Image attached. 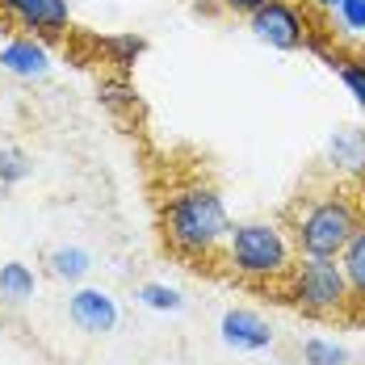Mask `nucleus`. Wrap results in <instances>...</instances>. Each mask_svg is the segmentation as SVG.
I'll list each match as a JSON object with an SVG mask.
<instances>
[{
    "label": "nucleus",
    "instance_id": "5",
    "mask_svg": "<svg viewBox=\"0 0 365 365\" xmlns=\"http://www.w3.org/2000/svg\"><path fill=\"white\" fill-rule=\"evenodd\" d=\"M256 42L273 46V51H298L311 34V17L302 13L298 0H269L264 9H256L248 17Z\"/></svg>",
    "mask_w": 365,
    "mask_h": 365
},
{
    "label": "nucleus",
    "instance_id": "17",
    "mask_svg": "<svg viewBox=\"0 0 365 365\" xmlns=\"http://www.w3.org/2000/svg\"><path fill=\"white\" fill-rule=\"evenodd\" d=\"M30 173H34V160L21 147H0V189L30 181Z\"/></svg>",
    "mask_w": 365,
    "mask_h": 365
},
{
    "label": "nucleus",
    "instance_id": "19",
    "mask_svg": "<svg viewBox=\"0 0 365 365\" xmlns=\"http://www.w3.org/2000/svg\"><path fill=\"white\" fill-rule=\"evenodd\" d=\"M336 76H340V84L349 88V97L365 110V59H340V63H336Z\"/></svg>",
    "mask_w": 365,
    "mask_h": 365
},
{
    "label": "nucleus",
    "instance_id": "2",
    "mask_svg": "<svg viewBox=\"0 0 365 365\" xmlns=\"http://www.w3.org/2000/svg\"><path fill=\"white\" fill-rule=\"evenodd\" d=\"M222 256H227V264L240 277H252V282H277V277H290V269H294L290 235L269 219L231 222Z\"/></svg>",
    "mask_w": 365,
    "mask_h": 365
},
{
    "label": "nucleus",
    "instance_id": "1",
    "mask_svg": "<svg viewBox=\"0 0 365 365\" xmlns=\"http://www.w3.org/2000/svg\"><path fill=\"white\" fill-rule=\"evenodd\" d=\"M160 227L168 248L181 256H215L227 244L231 231V215L227 202L219 197V189L210 185H181L164 197L160 210Z\"/></svg>",
    "mask_w": 365,
    "mask_h": 365
},
{
    "label": "nucleus",
    "instance_id": "12",
    "mask_svg": "<svg viewBox=\"0 0 365 365\" xmlns=\"http://www.w3.org/2000/svg\"><path fill=\"white\" fill-rule=\"evenodd\" d=\"M38 294V277L26 260H4L0 264V302L4 307H21Z\"/></svg>",
    "mask_w": 365,
    "mask_h": 365
},
{
    "label": "nucleus",
    "instance_id": "7",
    "mask_svg": "<svg viewBox=\"0 0 365 365\" xmlns=\"http://www.w3.org/2000/svg\"><path fill=\"white\" fill-rule=\"evenodd\" d=\"M219 340L235 353H264L273 344V324L252 307H231L219 319Z\"/></svg>",
    "mask_w": 365,
    "mask_h": 365
},
{
    "label": "nucleus",
    "instance_id": "13",
    "mask_svg": "<svg viewBox=\"0 0 365 365\" xmlns=\"http://www.w3.org/2000/svg\"><path fill=\"white\" fill-rule=\"evenodd\" d=\"M97 46L106 51V59L118 68V76H126L147 55V38L143 34H106V38H97Z\"/></svg>",
    "mask_w": 365,
    "mask_h": 365
},
{
    "label": "nucleus",
    "instance_id": "9",
    "mask_svg": "<svg viewBox=\"0 0 365 365\" xmlns=\"http://www.w3.org/2000/svg\"><path fill=\"white\" fill-rule=\"evenodd\" d=\"M0 68L17 80H46L51 76V55L34 34H17L0 46Z\"/></svg>",
    "mask_w": 365,
    "mask_h": 365
},
{
    "label": "nucleus",
    "instance_id": "6",
    "mask_svg": "<svg viewBox=\"0 0 365 365\" xmlns=\"http://www.w3.org/2000/svg\"><path fill=\"white\" fill-rule=\"evenodd\" d=\"M68 319L84 336H110L118 328V319H122V311H118V298L110 290H101V286H76L68 294Z\"/></svg>",
    "mask_w": 365,
    "mask_h": 365
},
{
    "label": "nucleus",
    "instance_id": "4",
    "mask_svg": "<svg viewBox=\"0 0 365 365\" xmlns=\"http://www.w3.org/2000/svg\"><path fill=\"white\" fill-rule=\"evenodd\" d=\"M290 298L294 307H302L307 315H336L349 307V282L340 260H311L298 256L290 269Z\"/></svg>",
    "mask_w": 365,
    "mask_h": 365
},
{
    "label": "nucleus",
    "instance_id": "15",
    "mask_svg": "<svg viewBox=\"0 0 365 365\" xmlns=\"http://www.w3.org/2000/svg\"><path fill=\"white\" fill-rule=\"evenodd\" d=\"M97 97H101V106L113 113H130L139 106V93H135V84L126 80V76H106L101 84H97Z\"/></svg>",
    "mask_w": 365,
    "mask_h": 365
},
{
    "label": "nucleus",
    "instance_id": "14",
    "mask_svg": "<svg viewBox=\"0 0 365 365\" xmlns=\"http://www.w3.org/2000/svg\"><path fill=\"white\" fill-rule=\"evenodd\" d=\"M340 269H344V282H349V294L353 298H365V222L349 235V244L340 248Z\"/></svg>",
    "mask_w": 365,
    "mask_h": 365
},
{
    "label": "nucleus",
    "instance_id": "18",
    "mask_svg": "<svg viewBox=\"0 0 365 365\" xmlns=\"http://www.w3.org/2000/svg\"><path fill=\"white\" fill-rule=\"evenodd\" d=\"M302 361L307 365H349V349H340L336 340H324V336H307L302 340Z\"/></svg>",
    "mask_w": 365,
    "mask_h": 365
},
{
    "label": "nucleus",
    "instance_id": "16",
    "mask_svg": "<svg viewBox=\"0 0 365 365\" xmlns=\"http://www.w3.org/2000/svg\"><path fill=\"white\" fill-rule=\"evenodd\" d=\"M135 298L143 302L147 311H160V315H177L185 307V294L177 286H164V282H143Z\"/></svg>",
    "mask_w": 365,
    "mask_h": 365
},
{
    "label": "nucleus",
    "instance_id": "21",
    "mask_svg": "<svg viewBox=\"0 0 365 365\" xmlns=\"http://www.w3.org/2000/svg\"><path fill=\"white\" fill-rule=\"evenodd\" d=\"M269 0H222V9H231V13H244V17H252L256 9H264Z\"/></svg>",
    "mask_w": 365,
    "mask_h": 365
},
{
    "label": "nucleus",
    "instance_id": "20",
    "mask_svg": "<svg viewBox=\"0 0 365 365\" xmlns=\"http://www.w3.org/2000/svg\"><path fill=\"white\" fill-rule=\"evenodd\" d=\"M336 17L344 21V30L361 34L365 30V0H340V4H336Z\"/></svg>",
    "mask_w": 365,
    "mask_h": 365
},
{
    "label": "nucleus",
    "instance_id": "10",
    "mask_svg": "<svg viewBox=\"0 0 365 365\" xmlns=\"http://www.w3.org/2000/svg\"><path fill=\"white\" fill-rule=\"evenodd\" d=\"M328 164L340 173L365 177V130L361 126H340L328 139Z\"/></svg>",
    "mask_w": 365,
    "mask_h": 365
},
{
    "label": "nucleus",
    "instance_id": "22",
    "mask_svg": "<svg viewBox=\"0 0 365 365\" xmlns=\"http://www.w3.org/2000/svg\"><path fill=\"white\" fill-rule=\"evenodd\" d=\"M315 4H319V9H336V4H340V0H315Z\"/></svg>",
    "mask_w": 365,
    "mask_h": 365
},
{
    "label": "nucleus",
    "instance_id": "8",
    "mask_svg": "<svg viewBox=\"0 0 365 365\" xmlns=\"http://www.w3.org/2000/svg\"><path fill=\"white\" fill-rule=\"evenodd\" d=\"M0 13L9 21H17L21 30H34V34H63L72 21L68 0H0Z\"/></svg>",
    "mask_w": 365,
    "mask_h": 365
},
{
    "label": "nucleus",
    "instance_id": "11",
    "mask_svg": "<svg viewBox=\"0 0 365 365\" xmlns=\"http://www.w3.org/2000/svg\"><path fill=\"white\" fill-rule=\"evenodd\" d=\"M46 273L55 277V282H84L88 273H93V252L88 248H80V244H59V248H51L46 252Z\"/></svg>",
    "mask_w": 365,
    "mask_h": 365
},
{
    "label": "nucleus",
    "instance_id": "3",
    "mask_svg": "<svg viewBox=\"0 0 365 365\" xmlns=\"http://www.w3.org/2000/svg\"><path fill=\"white\" fill-rule=\"evenodd\" d=\"M361 227V215L353 206V197L344 193H319L311 197L298 219H294V231H290V244L298 256H311V260H336L340 248L349 244V235Z\"/></svg>",
    "mask_w": 365,
    "mask_h": 365
}]
</instances>
